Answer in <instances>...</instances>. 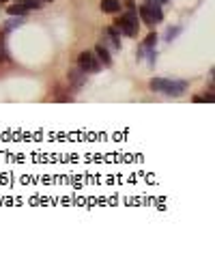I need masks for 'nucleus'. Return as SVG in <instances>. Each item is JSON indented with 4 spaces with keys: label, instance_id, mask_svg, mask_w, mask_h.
Segmentation results:
<instances>
[{
    "label": "nucleus",
    "instance_id": "1",
    "mask_svg": "<svg viewBox=\"0 0 215 254\" xmlns=\"http://www.w3.org/2000/svg\"><path fill=\"white\" fill-rule=\"evenodd\" d=\"M149 86H151L153 93H164V95L179 97L185 93L187 82H185V80H170V78H153Z\"/></svg>",
    "mask_w": 215,
    "mask_h": 254
},
{
    "label": "nucleus",
    "instance_id": "2",
    "mask_svg": "<svg viewBox=\"0 0 215 254\" xmlns=\"http://www.w3.org/2000/svg\"><path fill=\"white\" fill-rule=\"evenodd\" d=\"M140 13V19H142L147 26H155V24H159L164 19V11H162V4L153 2V0H144V4H140L138 9Z\"/></svg>",
    "mask_w": 215,
    "mask_h": 254
},
{
    "label": "nucleus",
    "instance_id": "3",
    "mask_svg": "<svg viewBox=\"0 0 215 254\" xmlns=\"http://www.w3.org/2000/svg\"><path fill=\"white\" fill-rule=\"evenodd\" d=\"M114 28H116L125 37H136L138 34V11H127L125 16H121L114 22Z\"/></svg>",
    "mask_w": 215,
    "mask_h": 254
},
{
    "label": "nucleus",
    "instance_id": "4",
    "mask_svg": "<svg viewBox=\"0 0 215 254\" xmlns=\"http://www.w3.org/2000/svg\"><path fill=\"white\" fill-rule=\"evenodd\" d=\"M78 67L82 69V71H86V73H97V71H101V65H99L97 56H95V52H91V50H84V52H80V56H78Z\"/></svg>",
    "mask_w": 215,
    "mask_h": 254
},
{
    "label": "nucleus",
    "instance_id": "5",
    "mask_svg": "<svg viewBox=\"0 0 215 254\" xmlns=\"http://www.w3.org/2000/svg\"><path fill=\"white\" fill-rule=\"evenodd\" d=\"M101 43L110 50V52H112V50H121V33H118L114 26H108L106 31H103Z\"/></svg>",
    "mask_w": 215,
    "mask_h": 254
},
{
    "label": "nucleus",
    "instance_id": "6",
    "mask_svg": "<svg viewBox=\"0 0 215 254\" xmlns=\"http://www.w3.org/2000/svg\"><path fill=\"white\" fill-rule=\"evenodd\" d=\"M67 80H69V84H71V86L78 91V88H82L84 84L88 82V73H86V71H82L80 67H73V69H69Z\"/></svg>",
    "mask_w": 215,
    "mask_h": 254
},
{
    "label": "nucleus",
    "instance_id": "7",
    "mask_svg": "<svg viewBox=\"0 0 215 254\" xmlns=\"http://www.w3.org/2000/svg\"><path fill=\"white\" fill-rule=\"evenodd\" d=\"M93 52H95V56H97V61L101 67H112V54H110V50L103 46V43H99Z\"/></svg>",
    "mask_w": 215,
    "mask_h": 254
},
{
    "label": "nucleus",
    "instance_id": "8",
    "mask_svg": "<svg viewBox=\"0 0 215 254\" xmlns=\"http://www.w3.org/2000/svg\"><path fill=\"white\" fill-rule=\"evenodd\" d=\"M24 24V17L22 16H11V19H7L4 22V26H2V31L0 33H4V34H9L11 31H16V28H19Z\"/></svg>",
    "mask_w": 215,
    "mask_h": 254
},
{
    "label": "nucleus",
    "instance_id": "9",
    "mask_svg": "<svg viewBox=\"0 0 215 254\" xmlns=\"http://www.w3.org/2000/svg\"><path fill=\"white\" fill-rule=\"evenodd\" d=\"M121 0H101V11L103 13H121Z\"/></svg>",
    "mask_w": 215,
    "mask_h": 254
},
{
    "label": "nucleus",
    "instance_id": "10",
    "mask_svg": "<svg viewBox=\"0 0 215 254\" xmlns=\"http://www.w3.org/2000/svg\"><path fill=\"white\" fill-rule=\"evenodd\" d=\"M7 13H9V16H22V17H26L28 9H26V7H22L19 2H16L13 7H9V9H7Z\"/></svg>",
    "mask_w": 215,
    "mask_h": 254
},
{
    "label": "nucleus",
    "instance_id": "11",
    "mask_svg": "<svg viewBox=\"0 0 215 254\" xmlns=\"http://www.w3.org/2000/svg\"><path fill=\"white\" fill-rule=\"evenodd\" d=\"M9 61V50L7 43H4V33H0V63H7Z\"/></svg>",
    "mask_w": 215,
    "mask_h": 254
},
{
    "label": "nucleus",
    "instance_id": "12",
    "mask_svg": "<svg viewBox=\"0 0 215 254\" xmlns=\"http://www.w3.org/2000/svg\"><path fill=\"white\" fill-rule=\"evenodd\" d=\"M181 31H183L181 26H174V28H168V31H166V34H164V39H166L168 43H172L174 39H177L179 34H181Z\"/></svg>",
    "mask_w": 215,
    "mask_h": 254
},
{
    "label": "nucleus",
    "instance_id": "13",
    "mask_svg": "<svg viewBox=\"0 0 215 254\" xmlns=\"http://www.w3.org/2000/svg\"><path fill=\"white\" fill-rule=\"evenodd\" d=\"M157 39H159V37H157V33H151L147 39H144L142 48H144V50H153L155 46H157Z\"/></svg>",
    "mask_w": 215,
    "mask_h": 254
},
{
    "label": "nucleus",
    "instance_id": "14",
    "mask_svg": "<svg viewBox=\"0 0 215 254\" xmlns=\"http://www.w3.org/2000/svg\"><path fill=\"white\" fill-rule=\"evenodd\" d=\"M19 4H22V7H26L28 11H31V9H41V4L37 2V0H17Z\"/></svg>",
    "mask_w": 215,
    "mask_h": 254
},
{
    "label": "nucleus",
    "instance_id": "15",
    "mask_svg": "<svg viewBox=\"0 0 215 254\" xmlns=\"http://www.w3.org/2000/svg\"><path fill=\"white\" fill-rule=\"evenodd\" d=\"M144 52H147V56H149V65H151V67H155V63H157V50H144Z\"/></svg>",
    "mask_w": 215,
    "mask_h": 254
},
{
    "label": "nucleus",
    "instance_id": "16",
    "mask_svg": "<svg viewBox=\"0 0 215 254\" xmlns=\"http://www.w3.org/2000/svg\"><path fill=\"white\" fill-rule=\"evenodd\" d=\"M54 99H56V102H71V95H67V91H63V88H58V95L56 97H54Z\"/></svg>",
    "mask_w": 215,
    "mask_h": 254
},
{
    "label": "nucleus",
    "instance_id": "17",
    "mask_svg": "<svg viewBox=\"0 0 215 254\" xmlns=\"http://www.w3.org/2000/svg\"><path fill=\"white\" fill-rule=\"evenodd\" d=\"M125 4H127V11H138V9H136V2H133V0H125Z\"/></svg>",
    "mask_w": 215,
    "mask_h": 254
},
{
    "label": "nucleus",
    "instance_id": "18",
    "mask_svg": "<svg viewBox=\"0 0 215 254\" xmlns=\"http://www.w3.org/2000/svg\"><path fill=\"white\" fill-rule=\"evenodd\" d=\"M136 56H138V61H142V56H144V48L142 46H140V50L136 52Z\"/></svg>",
    "mask_w": 215,
    "mask_h": 254
},
{
    "label": "nucleus",
    "instance_id": "19",
    "mask_svg": "<svg viewBox=\"0 0 215 254\" xmlns=\"http://www.w3.org/2000/svg\"><path fill=\"white\" fill-rule=\"evenodd\" d=\"M37 2H39V4H41V7H43V4H48V2H52V0H37Z\"/></svg>",
    "mask_w": 215,
    "mask_h": 254
},
{
    "label": "nucleus",
    "instance_id": "20",
    "mask_svg": "<svg viewBox=\"0 0 215 254\" xmlns=\"http://www.w3.org/2000/svg\"><path fill=\"white\" fill-rule=\"evenodd\" d=\"M153 2H157V4H164V2H166V0H153Z\"/></svg>",
    "mask_w": 215,
    "mask_h": 254
},
{
    "label": "nucleus",
    "instance_id": "21",
    "mask_svg": "<svg viewBox=\"0 0 215 254\" xmlns=\"http://www.w3.org/2000/svg\"><path fill=\"white\" fill-rule=\"evenodd\" d=\"M0 2H9V0H0Z\"/></svg>",
    "mask_w": 215,
    "mask_h": 254
}]
</instances>
